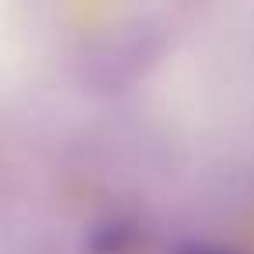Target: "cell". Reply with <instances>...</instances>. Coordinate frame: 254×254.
Returning <instances> with one entry per match:
<instances>
[{
  "label": "cell",
  "mask_w": 254,
  "mask_h": 254,
  "mask_svg": "<svg viewBox=\"0 0 254 254\" xmlns=\"http://www.w3.org/2000/svg\"><path fill=\"white\" fill-rule=\"evenodd\" d=\"M191 254H205V251H191Z\"/></svg>",
  "instance_id": "obj_1"
}]
</instances>
